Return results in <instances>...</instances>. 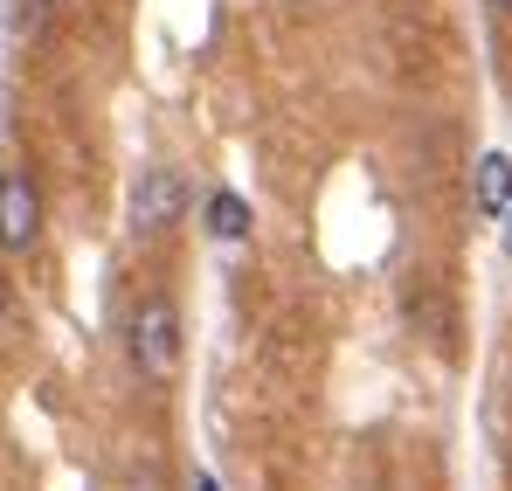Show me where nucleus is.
Here are the masks:
<instances>
[{"mask_svg": "<svg viewBox=\"0 0 512 491\" xmlns=\"http://www.w3.org/2000/svg\"><path fill=\"white\" fill-rule=\"evenodd\" d=\"M485 7H499V14H512V0H485Z\"/></svg>", "mask_w": 512, "mask_h": 491, "instance_id": "obj_10", "label": "nucleus"}, {"mask_svg": "<svg viewBox=\"0 0 512 491\" xmlns=\"http://www.w3.org/2000/svg\"><path fill=\"white\" fill-rule=\"evenodd\" d=\"M499 222H506V256H512V208H506V215H499Z\"/></svg>", "mask_w": 512, "mask_h": 491, "instance_id": "obj_9", "label": "nucleus"}, {"mask_svg": "<svg viewBox=\"0 0 512 491\" xmlns=\"http://www.w3.org/2000/svg\"><path fill=\"white\" fill-rule=\"evenodd\" d=\"M180 305H173L167 291H146L139 305H132V326H125V346H132V367H139V381H153V388H167L173 374H180Z\"/></svg>", "mask_w": 512, "mask_h": 491, "instance_id": "obj_1", "label": "nucleus"}, {"mask_svg": "<svg viewBox=\"0 0 512 491\" xmlns=\"http://www.w3.org/2000/svg\"><path fill=\"white\" fill-rule=\"evenodd\" d=\"M471 201H478V215H506L512 208V160L506 153H485V160L471 166Z\"/></svg>", "mask_w": 512, "mask_h": 491, "instance_id": "obj_4", "label": "nucleus"}, {"mask_svg": "<svg viewBox=\"0 0 512 491\" xmlns=\"http://www.w3.org/2000/svg\"><path fill=\"white\" fill-rule=\"evenodd\" d=\"M35 243H42V187H35V173L7 166L0 173V249L28 256Z\"/></svg>", "mask_w": 512, "mask_h": 491, "instance_id": "obj_3", "label": "nucleus"}, {"mask_svg": "<svg viewBox=\"0 0 512 491\" xmlns=\"http://www.w3.org/2000/svg\"><path fill=\"white\" fill-rule=\"evenodd\" d=\"M56 7H70V0H21V14H14V28H28L35 14H56Z\"/></svg>", "mask_w": 512, "mask_h": 491, "instance_id": "obj_6", "label": "nucleus"}, {"mask_svg": "<svg viewBox=\"0 0 512 491\" xmlns=\"http://www.w3.org/2000/svg\"><path fill=\"white\" fill-rule=\"evenodd\" d=\"M180 215H187V173H180V166H146L139 187H132V215H125L132 236L153 243V236H167Z\"/></svg>", "mask_w": 512, "mask_h": 491, "instance_id": "obj_2", "label": "nucleus"}, {"mask_svg": "<svg viewBox=\"0 0 512 491\" xmlns=\"http://www.w3.org/2000/svg\"><path fill=\"white\" fill-rule=\"evenodd\" d=\"M7 312H14V298H7V277H0V332H7Z\"/></svg>", "mask_w": 512, "mask_h": 491, "instance_id": "obj_7", "label": "nucleus"}, {"mask_svg": "<svg viewBox=\"0 0 512 491\" xmlns=\"http://www.w3.org/2000/svg\"><path fill=\"white\" fill-rule=\"evenodd\" d=\"M201 222H208V236H215V243H243V236H250V201H243V194H229V187H215V194H208V208H201Z\"/></svg>", "mask_w": 512, "mask_h": 491, "instance_id": "obj_5", "label": "nucleus"}, {"mask_svg": "<svg viewBox=\"0 0 512 491\" xmlns=\"http://www.w3.org/2000/svg\"><path fill=\"white\" fill-rule=\"evenodd\" d=\"M194 491H222V485H215V478H208V471H194Z\"/></svg>", "mask_w": 512, "mask_h": 491, "instance_id": "obj_8", "label": "nucleus"}]
</instances>
